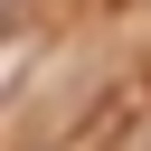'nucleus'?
<instances>
[{"label": "nucleus", "instance_id": "1", "mask_svg": "<svg viewBox=\"0 0 151 151\" xmlns=\"http://www.w3.org/2000/svg\"><path fill=\"white\" fill-rule=\"evenodd\" d=\"M19 66H28V38H0V85H9Z\"/></svg>", "mask_w": 151, "mask_h": 151}]
</instances>
